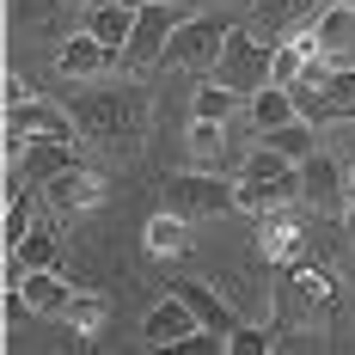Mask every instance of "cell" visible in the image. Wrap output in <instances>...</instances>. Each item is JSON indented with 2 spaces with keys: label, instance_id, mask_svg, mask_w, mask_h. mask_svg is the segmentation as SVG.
<instances>
[{
  "label": "cell",
  "instance_id": "6da1fadb",
  "mask_svg": "<svg viewBox=\"0 0 355 355\" xmlns=\"http://www.w3.org/2000/svg\"><path fill=\"white\" fill-rule=\"evenodd\" d=\"M270 55H276L270 37H257L251 25H233L227 43H220V55H214V68H209V80L227 86V92H239V98H251V92L270 86Z\"/></svg>",
  "mask_w": 355,
  "mask_h": 355
},
{
  "label": "cell",
  "instance_id": "7a4b0ae2",
  "mask_svg": "<svg viewBox=\"0 0 355 355\" xmlns=\"http://www.w3.org/2000/svg\"><path fill=\"white\" fill-rule=\"evenodd\" d=\"M73 123L92 135V141H141L147 129V98L135 86H116V92H92V98H80L73 105Z\"/></svg>",
  "mask_w": 355,
  "mask_h": 355
},
{
  "label": "cell",
  "instance_id": "3957f363",
  "mask_svg": "<svg viewBox=\"0 0 355 355\" xmlns=\"http://www.w3.org/2000/svg\"><path fill=\"white\" fill-rule=\"evenodd\" d=\"M159 209H172V214H184V220H220V214H239V196H233V184L220 172H178V178H166V202Z\"/></svg>",
  "mask_w": 355,
  "mask_h": 355
},
{
  "label": "cell",
  "instance_id": "277c9868",
  "mask_svg": "<svg viewBox=\"0 0 355 355\" xmlns=\"http://www.w3.org/2000/svg\"><path fill=\"white\" fill-rule=\"evenodd\" d=\"M282 313L300 324H313V331H324V324L337 319V282H331V270L324 263H294L282 282Z\"/></svg>",
  "mask_w": 355,
  "mask_h": 355
},
{
  "label": "cell",
  "instance_id": "5b68a950",
  "mask_svg": "<svg viewBox=\"0 0 355 355\" xmlns=\"http://www.w3.org/2000/svg\"><path fill=\"white\" fill-rule=\"evenodd\" d=\"M227 31H233V19H220V12H190L184 25L172 31V43H166V68H196L209 73L214 55H220V43H227Z\"/></svg>",
  "mask_w": 355,
  "mask_h": 355
},
{
  "label": "cell",
  "instance_id": "8992f818",
  "mask_svg": "<svg viewBox=\"0 0 355 355\" xmlns=\"http://www.w3.org/2000/svg\"><path fill=\"white\" fill-rule=\"evenodd\" d=\"M190 19V0H153L135 12V37H129V49H123V68H159V55H166V43L172 31Z\"/></svg>",
  "mask_w": 355,
  "mask_h": 355
},
{
  "label": "cell",
  "instance_id": "52a82bcc",
  "mask_svg": "<svg viewBox=\"0 0 355 355\" xmlns=\"http://www.w3.org/2000/svg\"><path fill=\"white\" fill-rule=\"evenodd\" d=\"M233 196H239V214H251V220H263V214H276V209H294V202H306L300 166H282V172H239L233 178Z\"/></svg>",
  "mask_w": 355,
  "mask_h": 355
},
{
  "label": "cell",
  "instance_id": "ba28073f",
  "mask_svg": "<svg viewBox=\"0 0 355 355\" xmlns=\"http://www.w3.org/2000/svg\"><path fill=\"white\" fill-rule=\"evenodd\" d=\"M294 37H300L313 55H324V62H349V68H355V0H331V6H319Z\"/></svg>",
  "mask_w": 355,
  "mask_h": 355
},
{
  "label": "cell",
  "instance_id": "9c48e42d",
  "mask_svg": "<svg viewBox=\"0 0 355 355\" xmlns=\"http://www.w3.org/2000/svg\"><path fill=\"white\" fill-rule=\"evenodd\" d=\"M141 337L153 343V349H172V343H227V337H214L209 324L190 313L184 294H166V300L147 313V319H141Z\"/></svg>",
  "mask_w": 355,
  "mask_h": 355
},
{
  "label": "cell",
  "instance_id": "30bf717a",
  "mask_svg": "<svg viewBox=\"0 0 355 355\" xmlns=\"http://www.w3.org/2000/svg\"><path fill=\"white\" fill-rule=\"evenodd\" d=\"M43 135H55V141H73V116H62V110L43 105V98L6 105V159H19V153H25V141H43Z\"/></svg>",
  "mask_w": 355,
  "mask_h": 355
},
{
  "label": "cell",
  "instance_id": "8fae6325",
  "mask_svg": "<svg viewBox=\"0 0 355 355\" xmlns=\"http://www.w3.org/2000/svg\"><path fill=\"white\" fill-rule=\"evenodd\" d=\"M300 190H306V209L313 214H337L343 220L355 184H343V166L331 153H313V159H300Z\"/></svg>",
  "mask_w": 355,
  "mask_h": 355
},
{
  "label": "cell",
  "instance_id": "7c38bea8",
  "mask_svg": "<svg viewBox=\"0 0 355 355\" xmlns=\"http://www.w3.org/2000/svg\"><path fill=\"white\" fill-rule=\"evenodd\" d=\"M25 270H62V227H55V209L37 214V227L12 245V270H6V288H19Z\"/></svg>",
  "mask_w": 355,
  "mask_h": 355
},
{
  "label": "cell",
  "instance_id": "4fadbf2b",
  "mask_svg": "<svg viewBox=\"0 0 355 355\" xmlns=\"http://www.w3.org/2000/svg\"><path fill=\"white\" fill-rule=\"evenodd\" d=\"M98 202H105V178L92 172V166H80V159L62 178L43 184V209H55V214H86V209H98Z\"/></svg>",
  "mask_w": 355,
  "mask_h": 355
},
{
  "label": "cell",
  "instance_id": "5bb4252c",
  "mask_svg": "<svg viewBox=\"0 0 355 355\" xmlns=\"http://www.w3.org/2000/svg\"><path fill=\"white\" fill-rule=\"evenodd\" d=\"M80 159V141H55V135H43V141H25V153L12 159V172H19V184H31V190H43L49 178H62Z\"/></svg>",
  "mask_w": 355,
  "mask_h": 355
},
{
  "label": "cell",
  "instance_id": "9a60e30c",
  "mask_svg": "<svg viewBox=\"0 0 355 355\" xmlns=\"http://www.w3.org/2000/svg\"><path fill=\"white\" fill-rule=\"evenodd\" d=\"M116 62H123V55H116L110 43H98L92 31H73L68 43H62V55H55V68L68 73V80H105Z\"/></svg>",
  "mask_w": 355,
  "mask_h": 355
},
{
  "label": "cell",
  "instance_id": "2e32d148",
  "mask_svg": "<svg viewBox=\"0 0 355 355\" xmlns=\"http://www.w3.org/2000/svg\"><path fill=\"white\" fill-rule=\"evenodd\" d=\"M19 294H25V306H31L37 319H62L68 300H73V288L62 282L55 270H25V276H19Z\"/></svg>",
  "mask_w": 355,
  "mask_h": 355
},
{
  "label": "cell",
  "instance_id": "e0dca14e",
  "mask_svg": "<svg viewBox=\"0 0 355 355\" xmlns=\"http://www.w3.org/2000/svg\"><path fill=\"white\" fill-rule=\"evenodd\" d=\"M135 12H141V6H129V0H105V6H92V12H86V31L123 55V49H129V37H135Z\"/></svg>",
  "mask_w": 355,
  "mask_h": 355
},
{
  "label": "cell",
  "instance_id": "ac0fdd59",
  "mask_svg": "<svg viewBox=\"0 0 355 355\" xmlns=\"http://www.w3.org/2000/svg\"><path fill=\"white\" fill-rule=\"evenodd\" d=\"M172 294H184V300H190V313L209 324L214 337H227V331L239 324V313H233V306H227V300H220L209 282H172Z\"/></svg>",
  "mask_w": 355,
  "mask_h": 355
},
{
  "label": "cell",
  "instance_id": "d6986e66",
  "mask_svg": "<svg viewBox=\"0 0 355 355\" xmlns=\"http://www.w3.org/2000/svg\"><path fill=\"white\" fill-rule=\"evenodd\" d=\"M190 245H196V239H190V220H184V214L159 209L147 220V251H153V257H184Z\"/></svg>",
  "mask_w": 355,
  "mask_h": 355
},
{
  "label": "cell",
  "instance_id": "ffe728a7",
  "mask_svg": "<svg viewBox=\"0 0 355 355\" xmlns=\"http://www.w3.org/2000/svg\"><path fill=\"white\" fill-rule=\"evenodd\" d=\"M300 116V105H294V92L288 86H263V92H251V129L263 135V129H282V123H294Z\"/></svg>",
  "mask_w": 355,
  "mask_h": 355
},
{
  "label": "cell",
  "instance_id": "44dd1931",
  "mask_svg": "<svg viewBox=\"0 0 355 355\" xmlns=\"http://www.w3.org/2000/svg\"><path fill=\"white\" fill-rule=\"evenodd\" d=\"M220 159H227V123L196 116V123H190V166H196V172H220Z\"/></svg>",
  "mask_w": 355,
  "mask_h": 355
},
{
  "label": "cell",
  "instance_id": "7402d4cb",
  "mask_svg": "<svg viewBox=\"0 0 355 355\" xmlns=\"http://www.w3.org/2000/svg\"><path fill=\"white\" fill-rule=\"evenodd\" d=\"M257 141H263V147H276V153H288L294 166L319 153V147H313V123H306V116H294V123H282V129H263Z\"/></svg>",
  "mask_w": 355,
  "mask_h": 355
},
{
  "label": "cell",
  "instance_id": "603a6c76",
  "mask_svg": "<svg viewBox=\"0 0 355 355\" xmlns=\"http://www.w3.org/2000/svg\"><path fill=\"white\" fill-rule=\"evenodd\" d=\"M306 62H313V49H306L300 37H282L276 55H270V86H294V80L306 73Z\"/></svg>",
  "mask_w": 355,
  "mask_h": 355
},
{
  "label": "cell",
  "instance_id": "cb8c5ba5",
  "mask_svg": "<svg viewBox=\"0 0 355 355\" xmlns=\"http://www.w3.org/2000/svg\"><path fill=\"white\" fill-rule=\"evenodd\" d=\"M233 105H239V92H227V86H214V80H209V86L196 92V105H190V110H196V116H209V123H227Z\"/></svg>",
  "mask_w": 355,
  "mask_h": 355
},
{
  "label": "cell",
  "instance_id": "d4e9b609",
  "mask_svg": "<svg viewBox=\"0 0 355 355\" xmlns=\"http://www.w3.org/2000/svg\"><path fill=\"white\" fill-rule=\"evenodd\" d=\"M62 319H68L73 331H80V337H92V331L105 324V300H92V294H73V300H68V313H62Z\"/></svg>",
  "mask_w": 355,
  "mask_h": 355
},
{
  "label": "cell",
  "instance_id": "484cf974",
  "mask_svg": "<svg viewBox=\"0 0 355 355\" xmlns=\"http://www.w3.org/2000/svg\"><path fill=\"white\" fill-rule=\"evenodd\" d=\"M227 349H233V355H251V349H270V337H263L257 324H233V331H227Z\"/></svg>",
  "mask_w": 355,
  "mask_h": 355
},
{
  "label": "cell",
  "instance_id": "4316f807",
  "mask_svg": "<svg viewBox=\"0 0 355 355\" xmlns=\"http://www.w3.org/2000/svg\"><path fill=\"white\" fill-rule=\"evenodd\" d=\"M25 98H37L31 80H19V73H6V105H25Z\"/></svg>",
  "mask_w": 355,
  "mask_h": 355
},
{
  "label": "cell",
  "instance_id": "83f0119b",
  "mask_svg": "<svg viewBox=\"0 0 355 355\" xmlns=\"http://www.w3.org/2000/svg\"><path fill=\"white\" fill-rule=\"evenodd\" d=\"M73 6H80V12H92V6H105V0H73Z\"/></svg>",
  "mask_w": 355,
  "mask_h": 355
},
{
  "label": "cell",
  "instance_id": "f1b7e54d",
  "mask_svg": "<svg viewBox=\"0 0 355 355\" xmlns=\"http://www.w3.org/2000/svg\"><path fill=\"white\" fill-rule=\"evenodd\" d=\"M129 6H153V0H129Z\"/></svg>",
  "mask_w": 355,
  "mask_h": 355
}]
</instances>
